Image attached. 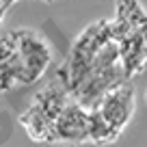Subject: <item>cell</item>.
I'll return each mask as SVG.
<instances>
[{
  "instance_id": "cell-1",
  "label": "cell",
  "mask_w": 147,
  "mask_h": 147,
  "mask_svg": "<svg viewBox=\"0 0 147 147\" xmlns=\"http://www.w3.org/2000/svg\"><path fill=\"white\" fill-rule=\"evenodd\" d=\"M15 37H18V56H20V67H22L20 84L22 87L35 84L37 80H41L46 76L48 67L52 63L50 41L32 28H18Z\"/></svg>"
},
{
  "instance_id": "cell-2",
  "label": "cell",
  "mask_w": 147,
  "mask_h": 147,
  "mask_svg": "<svg viewBox=\"0 0 147 147\" xmlns=\"http://www.w3.org/2000/svg\"><path fill=\"white\" fill-rule=\"evenodd\" d=\"M91 110H95L110 125V130L121 136V132L125 130V125L130 123L134 110H136V91H134L132 82L125 80V82L108 89Z\"/></svg>"
},
{
  "instance_id": "cell-3",
  "label": "cell",
  "mask_w": 147,
  "mask_h": 147,
  "mask_svg": "<svg viewBox=\"0 0 147 147\" xmlns=\"http://www.w3.org/2000/svg\"><path fill=\"white\" fill-rule=\"evenodd\" d=\"M89 141V108L69 100L59 119L54 121V143H84Z\"/></svg>"
},
{
  "instance_id": "cell-4",
  "label": "cell",
  "mask_w": 147,
  "mask_h": 147,
  "mask_svg": "<svg viewBox=\"0 0 147 147\" xmlns=\"http://www.w3.org/2000/svg\"><path fill=\"white\" fill-rule=\"evenodd\" d=\"M119 59L123 67L125 80H132L134 76L147 67V43L143 32H130L119 39Z\"/></svg>"
},
{
  "instance_id": "cell-5",
  "label": "cell",
  "mask_w": 147,
  "mask_h": 147,
  "mask_svg": "<svg viewBox=\"0 0 147 147\" xmlns=\"http://www.w3.org/2000/svg\"><path fill=\"white\" fill-rule=\"evenodd\" d=\"M115 37L119 41L121 37L130 32H143L147 28V11L138 0H117L115 2Z\"/></svg>"
},
{
  "instance_id": "cell-6",
  "label": "cell",
  "mask_w": 147,
  "mask_h": 147,
  "mask_svg": "<svg viewBox=\"0 0 147 147\" xmlns=\"http://www.w3.org/2000/svg\"><path fill=\"white\" fill-rule=\"evenodd\" d=\"M71 100L67 93V89L63 87V84L59 82V80H52L48 87H43L41 91L35 95V102H32V106H35L41 115H46L48 119L54 123L56 119H59V115L63 113V108L67 106V102Z\"/></svg>"
},
{
  "instance_id": "cell-7",
  "label": "cell",
  "mask_w": 147,
  "mask_h": 147,
  "mask_svg": "<svg viewBox=\"0 0 147 147\" xmlns=\"http://www.w3.org/2000/svg\"><path fill=\"white\" fill-rule=\"evenodd\" d=\"M20 123L26 130V134L37 143H54V123L48 119L46 115H41L35 106H28L20 115Z\"/></svg>"
},
{
  "instance_id": "cell-8",
  "label": "cell",
  "mask_w": 147,
  "mask_h": 147,
  "mask_svg": "<svg viewBox=\"0 0 147 147\" xmlns=\"http://www.w3.org/2000/svg\"><path fill=\"white\" fill-rule=\"evenodd\" d=\"M119 138V134L113 132L110 125L97 115L95 110H89V141L93 145H110Z\"/></svg>"
},
{
  "instance_id": "cell-9",
  "label": "cell",
  "mask_w": 147,
  "mask_h": 147,
  "mask_svg": "<svg viewBox=\"0 0 147 147\" xmlns=\"http://www.w3.org/2000/svg\"><path fill=\"white\" fill-rule=\"evenodd\" d=\"M20 76H22V67H20V56L18 54L11 61L0 63V93H9L11 89L22 87L20 84Z\"/></svg>"
},
{
  "instance_id": "cell-10",
  "label": "cell",
  "mask_w": 147,
  "mask_h": 147,
  "mask_svg": "<svg viewBox=\"0 0 147 147\" xmlns=\"http://www.w3.org/2000/svg\"><path fill=\"white\" fill-rule=\"evenodd\" d=\"M15 54H18V37H15V30L0 35V63L11 61Z\"/></svg>"
},
{
  "instance_id": "cell-11",
  "label": "cell",
  "mask_w": 147,
  "mask_h": 147,
  "mask_svg": "<svg viewBox=\"0 0 147 147\" xmlns=\"http://www.w3.org/2000/svg\"><path fill=\"white\" fill-rule=\"evenodd\" d=\"M7 9H9V5H7V0H2L0 2V28H2V22L7 18Z\"/></svg>"
},
{
  "instance_id": "cell-12",
  "label": "cell",
  "mask_w": 147,
  "mask_h": 147,
  "mask_svg": "<svg viewBox=\"0 0 147 147\" xmlns=\"http://www.w3.org/2000/svg\"><path fill=\"white\" fill-rule=\"evenodd\" d=\"M143 37H145V43H147V28L143 30Z\"/></svg>"
},
{
  "instance_id": "cell-13",
  "label": "cell",
  "mask_w": 147,
  "mask_h": 147,
  "mask_svg": "<svg viewBox=\"0 0 147 147\" xmlns=\"http://www.w3.org/2000/svg\"><path fill=\"white\" fill-rule=\"evenodd\" d=\"M65 147H74V145H69V143H65Z\"/></svg>"
},
{
  "instance_id": "cell-14",
  "label": "cell",
  "mask_w": 147,
  "mask_h": 147,
  "mask_svg": "<svg viewBox=\"0 0 147 147\" xmlns=\"http://www.w3.org/2000/svg\"><path fill=\"white\" fill-rule=\"evenodd\" d=\"M145 102H147V91H145Z\"/></svg>"
},
{
  "instance_id": "cell-15",
  "label": "cell",
  "mask_w": 147,
  "mask_h": 147,
  "mask_svg": "<svg viewBox=\"0 0 147 147\" xmlns=\"http://www.w3.org/2000/svg\"><path fill=\"white\" fill-rule=\"evenodd\" d=\"M46 2H52V0H46Z\"/></svg>"
},
{
  "instance_id": "cell-16",
  "label": "cell",
  "mask_w": 147,
  "mask_h": 147,
  "mask_svg": "<svg viewBox=\"0 0 147 147\" xmlns=\"http://www.w3.org/2000/svg\"><path fill=\"white\" fill-rule=\"evenodd\" d=\"M0 2H2V0H0Z\"/></svg>"
}]
</instances>
